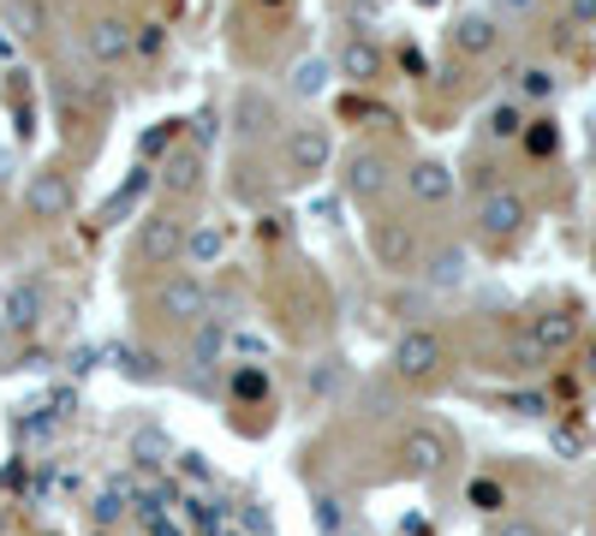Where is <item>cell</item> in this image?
I'll return each instance as SVG.
<instances>
[{"mask_svg": "<svg viewBox=\"0 0 596 536\" xmlns=\"http://www.w3.org/2000/svg\"><path fill=\"white\" fill-rule=\"evenodd\" d=\"M447 364V346L435 328H405L400 346H394V370L405 375V382H424V375H435Z\"/></svg>", "mask_w": 596, "mask_h": 536, "instance_id": "obj_1", "label": "cell"}, {"mask_svg": "<svg viewBox=\"0 0 596 536\" xmlns=\"http://www.w3.org/2000/svg\"><path fill=\"white\" fill-rule=\"evenodd\" d=\"M185 239H192V221H180V215H150V221L138 227V256L143 263H180Z\"/></svg>", "mask_w": 596, "mask_h": 536, "instance_id": "obj_2", "label": "cell"}, {"mask_svg": "<svg viewBox=\"0 0 596 536\" xmlns=\"http://www.w3.org/2000/svg\"><path fill=\"white\" fill-rule=\"evenodd\" d=\"M525 197L513 192V185H501V192H484L477 197V233L484 239H513L519 227H525Z\"/></svg>", "mask_w": 596, "mask_h": 536, "instance_id": "obj_3", "label": "cell"}, {"mask_svg": "<svg viewBox=\"0 0 596 536\" xmlns=\"http://www.w3.org/2000/svg\"><path fill=\"white\" fill-rule=\"evenodd\" d=\"M24 209H31L36 221H61V215L72 209V179L54 173V167L31 173V179H24Z\"/></svg>", "mask_w": 596, "mask_h": 536, "instance_id": "obj_4", "label": "cell"}, {"mask_svg": "<svg viewBox=\"0 0 596 536\" xmlns=\"http://www.w3.org/2000/svg\"><path fill=\"white\" fill-rule=\"evenodd\" d=\"M155 310L167 316V322H203L209 316V293H203V281H192V274H180V281H167L162 293H155Z\"/></svg>", "mask_w": 596, "mask_h": 536, "instance_id": "obj_5", "label": "cell"}, {"mask_svg": "<svg viewBox=\"0 0 596 536\" xmlns=\"http://www.w3.org/2000/svg\"><path fill=\"white\" fill-rule=\"evenodd\" d=\"M400 459H405V471H412V477H435L447 466V436H442V429H424V424L405 429Z\"/></svg>", "mask_w": 596, "mask_h": 536, "instance_id": "obj_6", "label": "cell"}, {"mask_svg": "<svg viewBox=\"0 0 596 536\" xmlns=\"http://www.w3.org/2000/svg\"><path fill=\"white\" fill-rule=\"evenodd\" d=\"M84 48H90L96 66H126V54H132V24L126 19H96L90 31H84Z\"/></svg>", "mask_w": 596, "mask_h": 536, "instance_id": "obj_7", "label": "cell"}, {"mask_svg": "<svg viewBox=\"0 0 596 536\" xmlns=\"http://www.w3.org/2000/svg\"><path fill=\"white\" fill-rule=\"evenodd\" d=\"M323 162H328V125H299L286 138V173L311 179V173H323Z\"/></svg>", "mask_w": 596, "mask_h": 536, "instance_id": "obj_8", "label": "cell"}, {"mask_svg": "<svg viewBox=\"0 0 596 536\" xmlns=\"http://www.w3.org/2000/svg\"><path fill=\"white\" fill-rule=\"evenodd\" d=\"M334 72L353 78V84H376V78H382V48H376L370 36H346L340 54H334Z\"/></svg>", "mask_w": 596, "mask_h": 536, "instance_id": "obj_9", "label": "cell"}, {"mask_svg": "<svg viewBox=\"0 0 596 536\" xmlns=\"http://www.w3.org/2000/svg\"><path fill=\"white\" fill-rule=\"evenodd\" d=\"M496 42H501L496 12H465V19H454V48H459V54L484 61V54H496Z\"/></svg>", "mask_w": 596, "mask_h": 536, "instance_id": "obj_10", "label": "cell"}, {"mask_svg": "<svg viewBox=\"0 0 596 536\" xmlns=\"http://www.w3.org/2000/svg\"><path fill=\"white\" fill-rule=\"evenodd\" d=\"M346 192H353L358 203L382 197L388 192V162L376 150H353V162H346Z\"/></svg>", "mask_w": 596, "mask_h": 536, "instance_id": "obj_11", "label": "cell"}, {"mask_svg": "<svg viewBox=\"0 0 596 536\" xmlns=\"http://www.w3.org/2000/svg\"><path fill=\"white\" fill-rule=\"evenodd\" d=\"M405 192H412L418 203H430V209H435V203H447V197H454V167H447V162H418L412 173H405Z\"/></svg>", "mask_w": 596, "mask_h": 536, "instance_id": "obj_12", "label": "cell"}, {"mask_svg": "<svg viewBox=\"0 0 596 536\" xmlns=\"http://www.w3.org/2000/svg\"><path fill=\"white\" fill-rule=\"evenodd\" d=\"M525 335H531L537 346H543L549 358H555V352H566V346L578 340V316H566V310H543V316H531Z\"/></svg>", "mask_w": 596, "mask_h": 536, "instance_id": "obj_13", "label": "cell"}, {"mask_svg": "<svg viewBox=\"0 0 596 536\" xmlns=\"http://www.w3.org/2000/svg\"><path fill=\"white\" fill-rule=\"evenodd\" d=\"M197 185H203V155L197 150H173L167 167H162V192L167 197H192Z\"/></svg>", "mask_w": 596, "mask_h": 536, "instance_id": "obj_14", "label": "cell"}, {"mask_svg": "<svg viewBox=\"0 0 596 536\" xmlns=\"http://www.w3.org/2000/svg\"><path fill=\"white\" fill-rule=\"evenodd\" d=\"M54 101H61L66 113H96L101 108V84L84 78V72H66V78L54 84Z\"/></svg>", "mask_w": 596, "mask_h": 536, "instance_id": "obj_15", "label": "cell"}, {"mask_svg": "<svg viewBox=\"0 0 596 536\" xmlns=\"http://www.w3.org/2000/svg\"><path fill=\"white\" fill-rule=\"evenodd\" d=\"M424 274H430L435 293H454V286H465V251H459V244H442V251H430Z\"/></svg>", "mask_w": 596, "mask_h": 536, "instance_id": "obj_16", "label": "cell"}, {"mask_svg": "<svg viewBox=\"0 0 596 536\" xmlns=\"http://www.w3.org/2000/svg\"><path fill=\"white\" fill-rule=\"evenodd\" d=\"M376 256H382L388 269H405V263L418 256V239L405 233L400 221H382V227H376Z\"/></svg>", "mask_w": 596, "mask_h": 536, "instance_id": "obj_17", "label": "cell"}, {"mask_svg": "<svg viewBox=\"0 0 596 536\" xmlns=\"http://www.w3.org/2000/svg\"><path fill=\"white\" fill-rule=\"evenodd\" d=\"M221 227H215V221H197L192 227V239H185V263H192V269H209L215 263V256H221Z\"/></svg>", "mask_w": 596, "mask_h": 536, "instance_id": "obj_18", "label": "cell"}, {"mask_svg": "<svg viewBox=\"0 0 596 536\" xmlns=\"http://www.w3.org/2000/svg\"><path fill=\"white\" fill-rule=\"evenodd\" d=\"M328 78H334V66L311 54V61H293V78H286V84H293V96H323Z\"/></svg>", "mask_w": 596, "mask_h": 536, "instance_id": "obj_19", "label": "cell"}, {"mask_svg": "<svg viewBox=\"0 0 596 536\" xmlns=\"http://www.w3.org/2000/svg\"><path fill=\"white\" fill-rule=\"evenodd\" d=\"M7 322L12 328H36L42 322V286H19V293L7 298Z\"/></svg>", "mask_w": 596, "mask_h": 536, "instance_id": "obj_20", "label": "cell"}, {"mask_svg": "<svg viewBox=\"0 0 596 536\" xmlns=\"http://www.w3.org/2000/svg\"><path fill=\"white\" fill-rule=\"evenodd\" d=\"M525 113H519V101H496V108H489V138H525Z\"/></svg>", "mask_w": 596, "mask_h": 536, "instance_id": "obj_21", "label": "cell"}, {"mask_svg": "<svg viewBox=\"0 0 596 536\" xmlns=\"http://www.w3.org/2000/svg\"><path fill=\"white\" fill-rule=\"evenodd\" d=\"M12 31L42 36V31H48V7H42V0H12Z\"/></svg>", "mask_w": 596, "mask_h": 536, "instance_id": "obj_22", "label": "cell"}, {"mask_svg": "<svg viewBox=\"0 0 596 536\" xmlns=\"http://www.w3.org/2000/svg\"><path fill=\"white\" fill-rule=\"evenodd\" d=\"M519 96L549 101V96H555V72H549V66H519Z\"/></svg>", "mask_w": 596, "mask_h": 536, "instance_id": "obj_23", "label": "cell"}, {"mask_svg": "<svg viewBox=\"0 0 596 536\" xmlns=\"http://www.w3.org/2000/svg\"><path fill=\"white\" fill-rule=\"evenodd\" d=\"M221 346H227V335H221V322H203V328H197V340H192V358H197L203 370H209L215 358H221Z\"/></svg>", "mask_w": 596, "mask_h": 536, "instance_id": "obj_24", "label": "cell"}, {"mask_svg": "<svg viewBox=\"0 0 596 536\" xmlns=\"http://www.w3.org/2000/svg\"><path fill=\"white\" fill-rule=\"evenodd\" d=\"M120 364H126V375H132V382H155V375H162V364H155L143 346H120Z\"/></svg>", "mask_w": 596, "mask_h": 536, "instance_id": "obj_25", "label": "cell"}, {"mask_svg": "<svg viewBox=\"0 0 596 536\" xmlns=\"http://www.w3.org/2000/svg\"><path fill=\"white\" fill-rule=\"evenodd\" d=\"M525 150H531V155H555V150H561L555 120H531V125H525Z\"/></svg>", "mask_w": 596, "mask_h": 536, "instance_id": "obj_26", "label": "cell"}, {"mask_svg": "<svg viewBox=\"0 0 596 536\" xmlns=\"http://www.w3.org/2000/svg\"><path fill=\"white\" fill-rule=\"evenodd\" d=\"M143 185H150V179H143V173H138V179H132V185H126V192H120V197H113V203H108V221H120V215H132V203L143 197Z\"/></svg>", "mask_w": 596, "mask_h": 536, "instance_id": "obj_27", "label": "cell"}, {"mask_svg": "<svg viewBox=\"0 0 596 536\" xmlns=\"http://www.w3.org/2000/svg\"><path fill=\"white\" fill-rule=\"evenodd\" d=\"M126 501H132V495H126V489H113V495H101V506H96V518H101V525H113V518L126 513Z\"/></svg>", "mask_w": 596, "mask_h": 536, "instance_id": "obj_28", "label": "cell"}, {"mask_svg": "<svg viewBox=\"0 0 596 536\" xmlns=\"http://www.w3.org/2000/svg\"><path fill=\"white\" fill-rule=\"evenodd\" d=\"M496 536H543V525H537V518H501Z\"/></svg>", "mask_w": 596, "mask_h": 536, "instance_id": "obj_29", "label": "cell"}, {"mask_svg": "<svg viewBox=\"0 0 596 536\" xmlns=\"http://www.w3.org/2000/svg\"><path fill=\"white\" fill-rule=\"evenodd\" d=\"M472 501L484 506V513H496V506H501V489H496V483H472Z\"/></svg>", "mask_w": 596, "mask_h": 536, "instance_id": "obj_30", "label": "cell"}, {"mask_svg": "<svg viewBox=\"0 0 596 536\" xmlns=\"http://www.w3.org/2000/svg\"><path fill=\"white\" fill-rule=\"evenodd\" d=\"M566 12H573L578 24H596V0H566Z\"/></svg>", "mask_w": 596, "mask_h": 536, "instance_id": "obj_31", "label": "cell"}, {"mask_svg": "<svg viewBox=\"0 0 596 536\" xmlns=\"http://www.w3.org/2000/svg\"><path fill=\"white\" fill-rule=\"evenodd\" d=\"M239 394H245V400H257V394H263V375L245 370V375H239Z\"/></svg>", "mask_w": 596, "mask_h": 536, "instance_id": "obj_32", "label": "cell"}, {"mask_svg": "<svg viewBox=\"0 0 596 536\" xmlns=\"http://www.w3.org/2000/svg\"><path fill=\"white\" fill-rule=\"evenodd\" d=\"M12 173H19V162H12V150H0V192L12 185Z\"/></svg>", "mask_w": 596, "mask_h": 536, "instance_id": "obj_33", "label": "cell"}, {"mask_svg": "<svg viewBox=\"0 0 596 536\" xmlns=\"http://www.w3.org/2000/svg\"><path fill=\"white\" fill-rule=\"evenodd\" d=\"M496 12H531V0H489Z\"/></svg>", "mask_w": 596, "mask_h": 536, "instance_id": "obj_34", "label": "cell"}, {"mask_svg": "<svg viewBox=\"0 0 596 536\" xmlns=\"http://www.w3.org/2000/svg\"><path fill=\"white\" fill-rule=\"evenodd\" d=\"M585 370H590V375H596V346H590V352H585Z\"/></svg>", "mask_w": 596, "mask_h": 536, "instance_id": "obj_35", "label": "cell"}, {"mask_svg": "<svg viewBox=\"0 0 596 536\" xmlns=\"http://www.w3.org/2000/svg\"><path fill=\"white\" fill-rule=\"evenodd\" d=\"M263 7H286V0H263Z\"/></svg>", "mask_w": 596, "mask_h": 536, "instance_id": "obj_36", "label": "cell"}]
</instances>
